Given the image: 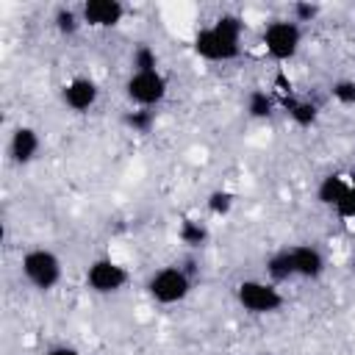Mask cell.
Wrapping results in <instances>:
<instances>
[{"instance_id": "2e32d148", "label": "cell", "mask_w": 355, "mask_h": 355, "mask_svg": "<svg viewBox=\"0 0 355 355\" xmlns=\"http://www.w3.org/2000/svg\"><path fill=\"white\" fill-rule=\"evenodd\" d=\"M53 25L61 36H75L78 28L83 25V17H80V8H69V6H58L55 14H53Z\"/></svg>"}, {"instance_id": "8fae6325", "label": "cell", "mask_w": 355, "mask_h": 355, "mask_svg": "<svg viewBox=\"0 0 355 355\" xmlns=\"http://www.w3.org/2000/svg\"><path fill=\"white\" fill-rule=\"evenodd\" d=\"M39 147H42L39 133H36L33 128H28V125H19V128L11 133L8 155H11V161H14V164H31V161L36 158Z\"/></svg>"}, {"instance_id": "3957f363", "label": "cell", "mask_w": 355, "mask_h": 355, "mask_svg": "<svg viewBox=\"0 0 355 355\" xmlns=\"http://www.w3.org/2000/svg\"><path fill=\"white\" fill-rule=\"evenodd\" d=\"M189 291H191V275L183 266H164V269L153 272L147 280V294L158 305H175L180 300H186Z\"/></svg>"}, {"instance_id": "277c9868", "label": "cell", "mask_w": 355, "mask_h": 355, "mask_svg": "<svg viewBox=\"0 0 355 355\" xmlns=\"http://www.w3.org/2000/svg\"><path fill=\"white\" fill-rule=\"evenodd\" d=\"M261 42H263V50L275 61H288L297 55L302 44V25H297L294 19H272L266 22Z\"/></svg>"}, {"instance_id": "7402d4cb", "label": "cell", "mask_w": 355, "mask_h": 355, "mask_svg": "<svg viewBox=\"0 0 355 355\" xmlns=\"http://www.w3.org/2000/svg\"><path fill=\"white\" fill-rule=\"evenodd\" d=\"M316 14H319V6H316V3H294V6H291V19H294L297 25L316 19Z\"/></svg>"}, {"instance_id": "5b68a950", "label": "cell", "mask_w": 355, "mask_h": 355, "mask_svg": "<svg viewBox=\"0 0 355 355\" xmlns=\"http://www.w3.org/2000/svg\"><path fill=\"white\" fill-rule=\"evenodd\" d=\"M236 300L252 316H266V313H275L283 308L280 288L266 280H241L236 286Z\"/></svg>"}, {"instance_id": "9c48e42d", "label": "cell", "mask_w": 355, "mask_h": 355, "mask_svg": "<svg viewBox=\"0 0 355 355\" xmlns=\"http://www.w3.org/2000/svg\"><path fill=\"white\" fill-rule=\"evenodd\" d=\"M97 97H100V89H97V83H94L92 78H86V75H78V78L67 80L64 89H61L64 105L72 108V111H78V114L89 111V108L97 103Z\"/></svg>"}, {"instance_id": "5bb4252c", "label": "cell", "mask_w": 355, "mask_h": 355, "mask_svg": "<svg viewBox=\"0 0 355 355\" xmlns=\"http://www.w3.org/2000/svg\"><path fill=\"white\" fill-rule=\"evenodd\" d=\"M286 111H288L291 122L300 128H311L319 119V105L311 100H286Z\"/></svg>"}, {"instance_id": "d6986e66", "label": "cell", "mask_w": 355, "mask_h": 355, "mask_svg": "<svg viewBox=\"0 0 355 355\" xmlns=\"http://www.w3.org/2000/svg\"><path fill=\"white\" fill-rule=\"evenodd\" d=\"M122 122L133 130V133H147L153 125H155V114L150 108H133L122 116Z\"/></svg>"}, {"instance_id": "30bf717a", "label": "cell", "mask_w": 355, "mask_h": 355, "mask_svg": "<svg viewBox=\"0 0 355 355\" xmlns=\"http://www.w3.org/2000/svg\"><path fill=\"white\" fill-rule=\"evenodd\" d=\"M291 261H294V277L316 280L324 272V255L311 244H294L291 247Z\"/></svg>"}, {"instance_id": "7c38bea8", "label": "cell", "mask_w": 355, "mask_h": 355, "mask_svg": "<svg viewBox=\"0 0 355 355\" xmlns=\"http://www.w3.org/2000/svg\"><path fill=\"white\" fill-rule=\"evenodd\" d=\"M347 191H349V178H347V175H338V172H330V175H324V178L319 180V186H316V200H319L322 205H327V208H336L338 200H341Z\"/></svg>"}, {"instance_id": "cb8c5ba5", "label": "cell", "mask_w": 355, "mask_h": 355, "mask_svg": "<svg viewBox=\"0 0 355 355\" xmlns=\"http://www.w3.org/2000/svg\"><path fill=\"white\" fill-rule=\"evenodd\" d=\"M44 355H83V352H78L75 347H64V344H61V347H53V349H47Z\"/></svg>"}, {"instance_id": "8992f818", "label": "cell", "mask_w": 355, "mask_h": 355, "mask_svg": "<svg viewBox=\"0 0 355 355\" xmlns=\"http://www.w3.org/2000/svg\"><path fill=\"white\" fill-rule=\"evenodd\" d=\"M166 78L161 75V69L153 72H130V78L125 80V94L136 108H153L166 97Z\"/></svg>"}, {"instance_id": "4fadbf2b", "label": "cell", "mask_w": 355, "mask_h": 355, "mask_svg": "<svg viewBox=\"0 0 355 355\" xmlns=\"http://www.w3.org/2000/svg\"><path fill=\"white\" fill-rule=\"evenodd\" d=\"M266 275L272 277V283H283L288 277H294V261H291V247H283L277 252H272L266 258Z\"/></svg>"}, {"instance_id": "52a82bcc", "label": "cell", "mask_w": 355, "mask_h": 355, "mask_svg": "<svg viewBox=\"0 0 355 355\" xmlns=\"http://www.w3.org/2000/svg\"><path fill=\"white\" fill-rule=\"evenodd\" d=\"M128 283V269L111 258H97L86 269V286L94 294H116Z\"/></svg>"}, {"instance_id": "e0dca14e", "label": "cell", "mask_w": 355, "mask_h": 355, "mask_svg": "<svg viewBox=\"0 0 355 355\" xmlns=\"http://www.w3.org/2000/svg\"><path fill=\"white\" fill-rule=\"evenodd\" d=\"M130 67H133V72H153V69H158V53L150 44H136V50L130 55Z\"/></svg>"}, {"instance_id": "9a60e30c", "label": "cell", "mask_w": 355, "mask_h": 355, "mask_svg": "<svg viewBox=\"0 0 355 355\" xmlns=\"http://www.w3.org/2000/svg\"><path fill=\"white\" fill-rule=\"evenodd\" d=\"M244 108H247V114H250L252 119H269L272 111H275V100H272V94H269L266 89H252V92L247 94Z\"/></svg>"}, {"instance_id": "ba28073f", "label": "cell", "mask_w": 355, "mask_h": 355, "mask_svg": "<svg viewBox=\"0 0 355 355\" xmlns=\"http://www.w3.org/2000/svg\"><path fill=\"white\" fill-rule=\"evenodd\" d=\"M80 17L89 28H116L125 19V6L119 0H86Z\"/></svg>"}, {"instance_id": "ffe728a7", "label": "cell", "mask_w": 355, "mask_h": 355, "mask_svg": "<svg viewBox=\"0 0 355 355\" xmlns=\"http://www.w3.org/2000/svg\"><path fill=\"white\" fill-rule=\"evenodd\" d=\"M233 202H236L233 191H227V189H216V191H211V194H208L205 208H208L214 216H227V214H230V208H233Z\"/></svg>"}, {"instance_id": "6da1fadb", "label": "cell", "mask_w": 355, "mask_h": 355, "mask_svg": "<svg viewBox=\"0 0 355 355\" xmlns=\"http://www.w3.org/2000/svg\"><path fill=\"white\" fill-rule=\"evenodd\" d=\"M241 33L244 22L236 14H222L214 19V25L194 33V53L205 61H233L241 53Z\"/></svg>"}, {"instance_id": "603a6c76", "label": "cell", "mask_w": 355, "mask_h": 355, "mask_svg": "<svg viewBox=\"0 0 355 355\" xmlns=\"http://www.w3.org/2000/svg\"><path fill=\"white\" fill-rule=\"evenodd\" d=\"M333 211H336L341 219H355V189H352V186H349V191L338 200V205H336Z\"/></svg>"}, {"instance_id": "ac0fdd59", "label": "cell", "mask_w": 355, "mask_h": 355, "mask_svg": "<svg viewBox=\"0 0 355 355\" xmlns=\"http://www.w3.org/2000/svg\"><path fill=\"white\" fill-rule=\"evenodd\" d=\"M180 241L189 244V247H202L208 241V227L197 219H186L180 225Z\"/></svg>"}, {"instance_id": "d4e9b609", "label": "cell", "mask_w": 355, "mask_h": 355, "mask_svg": "<svg viewBox=\"0 0 355 355\" xmlns=\"http://www.w3.org/2000/svg\"><path fill=\"white\" fill-rule=\"evenodd\" d=\"M347 178H349V186L355 189V172H352V175H347Z\"/></svg>"}, {"instance_id": "7a4b0ae2", "label": "cell", "mask_w": 355, "mask_h": 355, "mask_svg": "<svg viewBox=\"0 0 355 355\" xmlns=\"http://www.w3.org/2000/svg\"><path fill=\"white\" fill-rule=\"evenodd\" d=\"M19 266H22L25 280H28L33 288H39V291H50V288H55L58 280H61V261H58V255H55L53 250L33 247V250H28V252L22 255Z\"/></svg>"}, {"instance_id": "44dd1931", "label": "cell", "mask_w": 355, "mask_h": 355, "mask_svg": "<svg viewBox=\"0 0 355 355\" xmlns=\"http://www.w3.org/2000/svg\"><path fill=\"white\" fill-rule=\"evenodd\" d=\"M330 94L341 103V105H355V80L352 78H341L330 86Z\"/></svg>"}]
</instances>
